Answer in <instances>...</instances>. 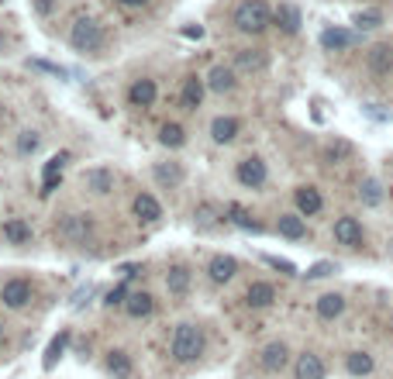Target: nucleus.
Instances as JSON below:
<instances>
[{
  "instance_id": "f257e3e1",
  "label": "nucleus",
  "mask_w": 393,
  "mask_h": 379,
  "mask_svg": "<svg viewBox=\"0 0 393 379\" xmlns=\"http://www.w3.org/2000/svg\"><path fill=\"white\" fill-rule=\"evenodd\" d=\"M69 45L83 55H101L104 45H107V35H104L101 21H94V17H76L73 28H69Z\"/></svg>"
},
{
  "instance_id": "f03ea898",
  "label": "nucleus",
  "mask_w": 393,
  "mask_h": 379,
  "mask_svg": "<svg viewBox=\"0 0 393 379\" xmlns=\"http://www.w3.org/2000/svg\"><path fill=\"white\" fill-rule=\"evenodd\" d=\"M273 24V10L266 0H242L235 7V28L242 35H262Z\"/></svg>"
},
{
  "instance_id": "7ed1b4c3",
  "label": "nucleus",
  "mask_w": 393,
  "mask_h": 379,
  "mask_svg": "<svg viewBox=\"0 0 393 379\" xmlns=\"http://www.w3.org/2000/svg\"><path fill=\"white\" fill-rule=\"evenodd\" d=\"M169 352H172V359L183 362V366L197 362V359L204 355V331H200L197 325H179L176 331H172Z\"/></svg>"
},
{
  "instance_id": "20e7f679",
  "label": "nucleus",
  "mask_w": 393,
  "mask_h": 379,
  "mask_svg": "<svg viewBox=\"0 0 393 379\" xmlns=\"http://www.w3.org/2000/svg\"><path fill=\"white\" fill-rule=\"evenodd\" d=\"M94 235V214H66L59 221V238H66L69 245H83Z\"/></svg>"
},
{
  "instance_id": "39448f33",
  "label": "nucleus",
  "mask_w": 393,
  "mask_h": 379,
  "mask_svg": "<svg viewBox=\"0 0 393 379\" xmlns=\"http://www.w3.org/2000/svg\"><path fill=\"white\" fill-rule=\"evenodd\" d=\"M31 279H24V276H14V279H7L3 286H0V300H3V307H10V311H21V307H28L31 304Z\"/></svg>"
},
{
  "instance_id": "423d86ee",
  "label": "nucleus",
  "mask_w": 393,
  "mask_h": 379,
  "mask_svg": "<svg viewBox=\"0 0 393 379\" xmlns=\"http://www.w3.org/2000/svg\"><path fill=\"white\" fill-rule=\"evenodd\" d=\"M235 176H238V183H242V186L259 190V186H266L269 169H266V163H262L259 156H245V159L238 163V169H235Z\"/></svg>"
},
{
  "instance_id": "0eeeda50",
  "label": "nucleus",
  "mask_w": 393,
  "mask_h": 379,
  "mask_svg": "<svg viewBox=\"0 0 393 379\" xmlns=\"http://www.w3.org/2000/svg\"><path fill=\"white\" fill-rule=\"evenodd\" d=\"M335 241L338 245H348V248H359L362 245V224H359V217H352V214H341L335 221Z\"/></svg>"
},
{
  "instance_id": "6e6552de",
  "label": "nucleus",
  "mask_w": 393,
  "mask_h": 379,
  "mask_svg": "<svg viewBox=\"0 0 393 379\" xmlns=\"http://www.w3.org/2000/svg\"><path fill=\"white\" fill-rule=\"evenodd\" d=\"M366 69H369L376 80L390 76V69H393V45H387V42L373 45V49L366 52Z\"/></svg>"
},
{
  "instance_id": "1a4fd4ad",
  "label": "nucleus",
  "mask_w": 393,
  "mask_h": 379,
  "mask_svg": "<svg viewBox=\"0 0 393 379\" xmlns=\"http://www.w3.org/2000/svg\"><path fill=\"white\" fill-rule=\"evenodd\" d=\"M286 362H290V348H286V341H269V345L259 352V366H262L266 373H283V369H286Z\"/></svg>"
},
{
  "instance_id": "9d476101",
  "label": "nucleus",
  "mask_w": 393,
  "mask_h": 379,
  "mask_svg": "<svg viewBox=\"0 0 393 379\" xmlns=\"http://www.w3.org/2000/svg\"><path fill=\"white\" fill-rule=\"evenodd\" d=\"M83 186H87L94 197H107L114 190V172L107 165H94V169L83 172Z\"/></svg>"
},
{
  "instance_id": "9b49d317",
  "label": "nucleus",
  "mask_w": 393,
  "mask_h": 379,
  "mask_svg": "<svg viewBox=\"0 0 393 379\" xmlns=\"http://www.w3.org/2000/svg\"><path fill=\"white\" fill-rule=\"evenodd\" d=\"M235 69L238 73H266L269 69V52L266 49H238L235 52Z\"/></svg>"
},
{
  "instance_id": "f8f14e48",
  "label": "nucleus",
  "mask_w": 393,
  "mask_h": 379,
  "mask_svg": "<svg viewBox=\"0 0 393 379\" xmlns=\"http://www.w3.org/2000/svg\"><path fill=\"white\" fill-rule=\"evenodd\" d=\"M328 376V366L318 352H304L293 366V379H325Z\"/></svg>"
},
{
  "instance_id": "ddd939ff",
  "label": "nucleus",
  "mask_w": 393,
  "mask_h": 379,
  "mask_svg": "<svg viewBox=\"0 0 393 379\" xmlns=\"http://www.w3.org/2000/svg\"><path fill=\"white\" fill-rule=\"evenodd\" d=\"M245 304H249V307H255V311L273 307V304H276V286H273V283H266V279L249 283V290H245Z\"/></svg>"
},
{
  "instance_id": "4468645a",
  "label": "nucleus",
  "mask_w": 393,
  "mask_h": 379,
  "mask_svg": "<svg viewBox=\"0 0 393 379\" xmlns=\"http://www.w3.org/2000/svg\"><path fill=\"white\" fill-rule=\"evenodd\" d=\"M273 24L280 28L283 35H297V31H300V24H304L300 7H297V3H280V7L273 10Z\"/></svg>"
},
{
  "instance_id": "2eb2a0df",
  "label": "nucleus",
  "mask_w": 393,
  "mask_h": 379,
  "mask_svg": "<svg viewBox=\"0 0 393 379\" xmlns=\"http://www.w3.org/2000/svg\"><path fill=\"white\" fill-rule=\"evenodd\" d=\"M204 83H207V90H214V94H231V90L238 87V73H235V66H214Z\"/></svg>"
},
{
  "instance_id": "dca6fc26",
  "label": "nucleus",
  "mask_w": 393,
  "mask_h": 379,
  "mask_svg": "<svg viewBox=\"0 0 393 379\" xmlns=\"http://www.w3.org/2000/svg\"><path fill=\"white\" fill-rule=\"evenodd\" d=\"M238 131H242V121L231 117V114H221V117L211 121V138H214L218 145H231V142L238 138Z\"/></svg>"
},
{
  "instance_id": "f3484780",
  "label": "nucleus",
  "mask_w": 393,
  "mask_h": 379,
  "mask_svg": "<svg viewBox=\"0 0 393 379\" xmlns=\"http://www.w3.org/2000/svg\"><path fill=\"white\" fill-rule=\"evenodd\" d=\"M156 97H159L156 80H135V83H131V90H128L131 107H152V104H156Z\"/></svg>"
},
{
  "instance_id": "a211bd4d",
  "label": "nucleus",
  "mask_w": 393,
  "mask_h": 379,
  "mask_svg": "<svg viewBox=\"0 0 393 379\" xmlns=\"http://www.w3.org/2000/svg\"><path fill=\"white\" fill-rule=\"evenodd\" d=\"M293 200H297L300 217H314V214H321V207H325V200H321V193H318L314 186H297Z\"/></svg>"
},
{
  "instance_id": "6ab92c4d",
  "label": "nucleus",
  "mask_w": 393,
  "mask_h": 379,
  "mask_svg": "<svg viewBox=\"0 0 393 379\" xmlns=\"http://www.w3.org/2000/svg\"><path fill=\"white\" fill-rule=\"evenodd\" d=\"M359 42V35H352V31H345V28H325L321 31V45L328 49V52H345V49H352Z\"/></svg>"
},
{
  "instance_id": "aec40b11",
  "label": "nucleus",
  "mask_w": 393,
  "mask_h": 379,
  "mask_svg": "<svg viewBox=\"0 0 393 379\" xmlns=\"http://www.w3.org/2000/svg\"><path fill=\"white\" fill-rule=\"evenodd\" d=\"M131 211L138 221H145V224H156L159 217H163V204L152 197V193H138L135 197V204H131Z\"/></svg>"
},
{
  "instance_id": "412c9836",
  "label": "nucleus",
  "mask_w": 393,
  "mask_h": 379,
  "mask_svg": "<svg viewBox=\"0 0 393 379\" xmlns=\"http://www.w3.org/2000/svg\"><path fill=\"white\" fill-rule=\"evenodd\" d=\"M204 90H207V83L200 80V76H190L186 83H183V94H179V107L183 110H197L204 104Z\"/></svg>"
},
{
  "instance_id": "4be33fe9",
  "label": "nucleus",
  "mask_w": 393,
  "mask_h": 379,
  "mask_svg": "<svg viewBox=\"0 0 393 379\" xmlns=\"http://www.w3.org/2000/svg\"><path fill=\"white\" fill-rule=\"evenodd\" d=\"M0 231H3V238H7L10 245H28V241H31V224H28L24 217H7Z\"/></svg>"
},
{
  "instance_id": "5701e85b",
  "label": "nucleus",
  "mask_w": 393,
  "mask_h": 379,
  "mask_svg": "<svg viewBox=\"0 0 393 379\" xmlns=\"http://www.w3.org/2000/svg\"><path fill=\"white\" fill-rule=\"evenodd\" d=\"M314 311H318L321 321H335V318L345 314V297H341V293H325V297H318Z\"/></svg>"
},
{
  "instance_id": "b1692460",
  "label": "nucleus",
  "mask_w": 393,
  "mask_h": 379,
  "mask_svg": "<svg viewBox=\"0 0 393 379\" xmlns=\"http://www.w3.org/2000/svg\"><path fill=\"white\" fill-rule=\"evenodd\" d=\"M276 231H280L283 238H290V241L307 238V224H304V217H300V214H280V221H276Z\"/></svg>"
},
{
  "instance_id": "393cba45",
  "label": "nucleus",
  "mask_w": 393,
  "mask_h": 379,
  "mask_svg": "<svg viewBox=\"0 0 393 379\" xmlns=\"http://www.w3.org/2000/svg\"><path fill=\"white\" fill-rule=\"evenodd\" d=\"M124 311H128V318H149L156 311V300H152V293H128Z\"/></svg>"
},
{
  "instance_id": "a878e982",
  "label": "nucleus",
  "mask_w": 393,
  "mask_h": 379,
  "mask_svg": "<svg viewBox=\"0 0 393 379\" xmlns=\"http://www.w3.org/2000/svg\"><path fill=\"white\" fill-rule=\"evenodd\" d=\"M190 269L186 266H172V269L166 272V290L172 293V297H186L190 293Z\"/></svg>"
},
{
  "instance_id": "bb28decb",
  "label": "nucleus",
  "mask_w": 393,
  "mask_h": 379,
  "mask_svg": "<svg viewBox=\"0 0 393 379\" xmlns=\"http://www.w3.org/2000/svg\"><path fill=\"white\" fill-rule=\"evenodd\" d=\"M207 272H211V279H214V283H228V279H235V276H238V262H235L231 255H214V259H211V266H207Z\"/></svg>"
},
{
  "instance_id": "cd10ccee",
  "label": "nucleus",
  "mask_w": 393,
  "mask_h": 379,
  "mask_svg": "<svg viewBox=\"0 0 393 379\" xmlns=\"http://www.w3.org/2000/svg\"><path fill=\"white\" fill-rule=\"evenodd\" d=\"M107 373L117 376V379H131V373H135L131 355H128V352H121V348H111V352H107Z\"/></svg>"
},
{
  "instance_id": "c85d7f7f",
  "label": "nucleus",
  "mask_w": 393,
  "mask_h": 379,
  "mask_svg": "<svg viewBox=\"0 0 393 379\" xmlns=\"http://www.w3.org/2000/svg\"><path fill=\"white\" fill-rule=\"evenodd\" d=\"M69 163V152H59V156H52L49 163H45V179H42V197H49L52 190H56L59 183V172H62V165Z\"/></svg>"
},
{
  "instance_id": "c756f323",
  "label": "nucleus",
  "mask_w": 393,
  "mask_h": 379,
  "mask_svg": "<svg viewBox=\"0 0 393 379\" xmlns=\"http://www.w3.org/2000/svg\"><path fill=\"white\" fill-rule=\"evenodd\" d=\"M152 176H156L159 186H169V190H172V186L183 183V165L179 163H159L156 169H152Z\"/></svg>"
},
{
  "instance_id": "7c9ffc66",
  "label": "nucleus",
  "mask_w": 393,
  "mask_h": 379,
  "mask_svg": "<svg viewBox=\"0 0 393 379\" xmlns=\"http://www.w3.org/2000/svg\"><path fill=\"white\" fill-rule=\"evenodd\" d=\"M373 366H376V362H373L369 352H348V355H345V369H348L352 376H369Z\"/></svg>"
},
{
  "instance_id": "2f4dec72",
  "label": "nucleus",
  "mask_w": 393,
  "mask_h": 379,
  "mask_svg": "<svg viewBox=\"0 0 393 379\" xmlns=\"http://www.w3.org/2000/svg\"><path fill=\"white\" fill-rule=\"evenodd\" d=\"M69 338H73L69 331H59L56 338L49 341V348H45V359H42V366H45V369H56V362H59V359H62V352H66V345H69Z\"/></svg>"
},
{
  "instance_id": "473e14b6",
  "label": "nucleus",
  "mask_w": 393,
  "mask_h": 379,
  "mask_svg": "<svg viewBox=\"0 0 393 379\" xmlns=\"http://www.w3.org/2000/svg\"><path fill=\"white\" fill-rule=\"evenodd\" d=\"M159 142H163L166 149H179V145L186 142V131H183V124H176V121H166V124L159 128Z\"/></svg>"
},
{
  "instance_id": "72a5a7b5",
  "label": "nucleus",
  "mask_w": 393,
  "mask_h": 379,
  "mask_svg": "<svg viewBox=\"0 0 393 379\" xmlns=\"http://www.w3.org/2000/svg\"><path fill=\"white\" fill-rule=\"evenodd\" d=\"M359 197H362V204L366 207H376L380 200H383V186H380V179H362V186H359Z\"/></svg>"
},
{
  "instance_id": "f704fd0d",
  "label": "nucleus",
  "mask_w": 393,
  "mask_h": 379,
  "mask_svg": "<svg viewBox=\"0 0 393 379\" xmlns=\"http://www.w3.org/2000/svg\"><path fill=\"white\" fill-rule=\"evenodd\" d=\"M38 145H42V135H38V131H21V135H17V152H21V156H35Z\"/></svg>"
},
{
  "instance_id": "c9c22d12",
  "label": "nucleus",
  "mask_w": 393,
  "mask_h": 379,
  "mask_svg": "<svg viewBox=\"0 0 393 379\" xmlns=\"http://www.w3.org/2000/svg\"><path fill=\"white\" fill-rule=\"evenodd\" d=\"M228 221H231V224H238L242 231H262V228H259V224H255L252 217H249L245 211H242V207H238V204H231V207H228Z\"/></svg>"
},
{
  "instance_id": "e433bc0d",
  "label": "nucleus",
  "mask_w": 393,
  "mask_h": 379,
  "mask_svg": "<svg viewBox=\"0 0 393 379\" xmlns=\"http://www.w3.org/2000/svg\"><path fill=\"white\" fill-rule=\"evenodd\" d=\"M352 24H359L362 31H369V28H380V24H383V10H359V14L352 17Z\"/></svg>"
},
{
  "instance_id": "4c0bfd02",
  "label": "nucleus",
  "mask_w": 393,
  "mask_h": 379,
  "mask_svg": "<svg viewBox=\"0 0 393 379\" xmlns=\"http://www.w3.org/2000/svg\"><path fill=\"white\" fill-rule=\"evenodd\" d=\"M338 269H341L338 262H314V266L304 272V276H307V279H328V276H335Z\"/></svg>"
},
{
  "instance_id": "58836bf2",
  "label": "nucleus",
  "mask_w": 393,
  "mask_h": 379,
  "mask_svg": "<svg viewBox=\"0 0 393 379\" xmlns=\"http://www.w3.org/2000/svg\"><path fill=\"white\" fill-rule=\"evenodd\" d=\"M193 217H197V224H200V228H211V224L218 221V207H214V204H200Z\"/></svg>"
},
{
  "instance_id": "ea45409f",
  "label": "nucleus",
  "mask_w": 393,
  "mask_h": 379,
  "mask_svg": "<svg viewBox=\"0 0 393 379\" xmlns=\"http://www.w3.org/2000/svg\"><path fill=\"white\" fill-rule=\"evenodd\" d=\"M124 300H128V290H124V286H114L111 293L104 297V304H107V307H124Z\"/></svg>"
},
{
  "instance_id": "a19ab883",
  "label": "nucleus",
  "mask_w": 393,
  "mask_h": 379,
  "mask_svg": "<svg viewBox=\"0 0 393 379\" xmlns=\"http://www.w3.org/2000/svg\"><path fill=\"white\" fill-rule=\"evenodd\" d=\"M266 262H269L273 269L286 272V276H297V266H293V262H286V259H276V255H266Z\"/></svg>"
},
{
  "instance_id": "79ce46f5",
  "label": "nucleus",
  "mask_w": 393,
  "mask_h": 379,
  "mask_svg": "<svg viewBox=\"0 0 393 379\" xmlns=\"http://www.w3.org/2000/svg\"><path fill=\"white\" fill-rule=\"evenodd\" d=\"M352 152V145L348 142H335V145H328V159H338V156H348Z\"/></svg>"
},
{
  "instance_id": "37998d69",
  "label": "nucleus",
  "mask_w": 393,
  "mask_h": 379,
  "mask_svg": "<svg viewBox=\"0 0 393 379\" xmlns=\"http://www.w3.org/2000/svg\"><path fill=\"white\" fill-rule=\"evenodd\" d=\"M35 10H38V14H49V10H52V0H35Z\"/></svg>"
},
{
  "instance_id": "c03bdc74",
  "label": "nucleus",
  "mask_w": 393,
  "mask_h": 379,
  "mask_svg": "<svg viewBox=\"0 0 393 379\" xmlns=\"http://www.w3.org/2000/svg\"><path fill=\"white\" fill-rule=\"evenodd\" d=\"M183 35H186V38H200V35H204V28H200V24H197V28H186V31H183Z\"/></svg>"
},
{
  "instance_id": "a18cd8bd",
  "label": "nucleus",
  "mask_w": 393,
  "mask_h": 379,
  "mask_svg": "<svg viewBox=\"0 0 393 379\" xmlns=\"http://www.w3.org/2000/svg\"><path fill=\"white\" fill-rule=\"evenodd\" d=\"M117 3H124V7H145L149 0H117Z\"/></svg>"
},
{
  "instance_id": "49530a36",
  "label": "nucleus",
  "mask_w": 393,
  "mask_h": 379,
  "mask_svg": "<svg viewBox=\"0 0 393 379\" xmlns=\"http://www.w3.org/2000/svg\"><path fill=\"white\" fill-rule=\"evenodd\" d=\"M121 272H124V276H138L142 269H138V266H121Z\"/></svg>"
},
{
  "instance_id": "de8ad7c7",
  "label": "nucleus",
  "mask_w": 393,
  "mask_h": 379,
  "mask_svg": "<svg viewBox=\"0 0 393 379\" xmlns=\"http://www.w3.org/2000/svg\"><path fill=\"white\" fill-rule=\"evenodd\" d=\"M0 334H3V325H0Z\"/></svg>"
},
{
  "instance_id": "09e8293b",
  "label": "nucleus",
  "mask_w": 393,
  "mask_h": 379,
  "mask_svg": "<svg viewBox=\"0 0 393 379\" xmlns=\"http://www.w3.org/2000/svg\"><path fill=\"white\" fill-rule=\"evenodd\" d=\"M390 252H393V245H390Z\"/></svg>"
}]
</instances>
